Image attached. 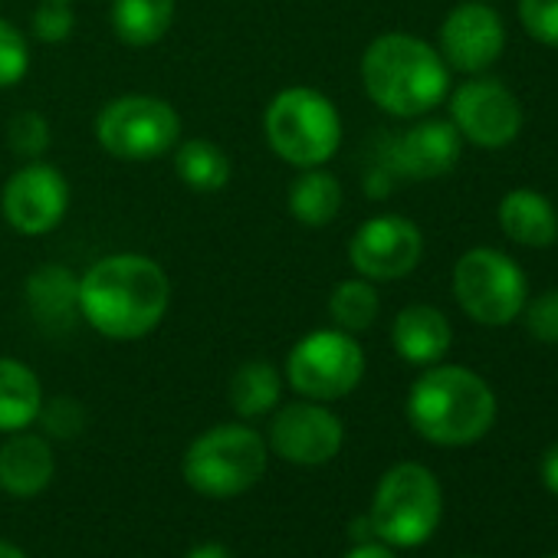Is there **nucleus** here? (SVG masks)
Instances as JSON below:
<instances>
[{"mask_svg": "<svg viewBox=\"0 0 558 558\" xmlns=\"http://www.w3.org/2000/svg\"><path fill=\"white\" fill-rule=\"evenodd\" d=\"M450 122L476 148H506L522 132V106L499 80H466L450 96Z\"/></svg>", "mask_w": 558, "mask_h": 558, "instance_id": "obj_12", "label": "nucleus"}, {"mask_svg": "<svg viewBox=\"0 0 558 558\" xmlns=\"http://www.w3.org/2000/svg\"><path fill=\"white\" fill-rule=\"evenodd\" d=\"M266 145L290 168H323L342 145V116L336 102L313 86L279 89L263 112Z\"/></svg>", "mask_w": 558, "mask_h": 558, "instance_id": "obj_4", "label": "nucleus"}, {"mask_svg": "<svg viewBox=\"0 0 558 558\" xmlns=\"http://www.w3.org/2000/svg\"><path fill=\"white\" fill-rule=\"evenodd\" d=\"M171 24H174V0H112L109 4L112 34L135 50L161 44Z\"/></svg>", "mask_w": 558, "mask_h": 558, "instance_id": "obj_22", "label": "nucleus"}, {"mask_svg": "<svg viewBox=\"0 0 558 558\" xmlns=\"http://www.w3.org/2000/svg\"><path fill=\"white\" fill-rule=\"evenodd\" d=\"M538 476L545 483V489L551 496H558V444H551L545 453H542V463H538Z\"/></svg>", "mask_w": 558, "mask_h": 558, "instance_id": "obj_32", "label": "nucleus"}, {"mask_svg": "<svg viewBox=\"0 0 558 558\" xmlns=\"http://www.w3.org/2000/svg\"><path fill=\"white\" fill-rule=\"evenodd\" d=\"M345 204L342 181L323 168H303L287 191V210L303 227H329Z\"/></svg>", "mask_w": 558, "mask_h": 558, "instance_id": "obj_20", "label": "nucleus"}, {"mask_svg": "<svg viewBox=\"0 0 558 558\" xmlns=\"http://www.w3.org/2000/svg\"><path fill=\"white\" fill-rule=\"evenodd\" d=\"M519 21L532 40L558 50V0H519Z\"/></svg>", "mask_w": 558, "mask_h": 558, "instance_id": "obj_30", "label": "nucleus"}, {"mask_svg": "<svg viewBox=\"0 0 558 558\" xmlns=\"http://www.w3.org/2000/svg\"><path fill=\"white\" fill-rule=\"evenodd\" d=\"M444 515V493L437 476L424 463H398L391 466L375 489L372 499V529L391 548H417L424 545Z\"/></svg>", "mask_w": 558, "mask_h": 558, "instance_id": "obj_6", "label": "nucleus"}, {"mask_svg": "<svg viewBox=\"0 0 558 558\" xmlns=\"http://www.w3.org/2000/svg\"><path fill=\"white\" fill-rule=\"evenodd\" d=\"M57 473V457L47 437L17 430L0 444V489L17 499L40 496Z\"/></svg>", "mask_w": 558, "mask_h": 558, "instance_id": "obj_16", "label": "nucleus"}, {"mask_svg": "<svg viewBox=\"0 0 558 558\" xmlns=\"http://www.w3.org/2000/svg\"><path fill=\"white\" fill-rule=\"evenodd\" d=\"M174 174L194 194H217L230 184V155L210 138H184L174 145Z\"/></svg>", "mask_w": 558, "mask_h": 558, "instance_id": "obj_23", "label": "nucleus"}, {"mask_svg": "<svg viewBox=\"0 0 558 558\" xmlns=\"http://www.w3.org/2000/svg\"><path fill=\"white\" fill-rule=\"evenodd\" d=\"M8 145L24 161H40L50 148V122L37 109H24L8 125Z\"/></svg>", "mask_w": 558, "mask_h": 558, "instance_id": "obj_26", "label": "nucleus"}, {"mask_svg": "<svg viewBox=\"0 0 558 558\" xmlns=\"http://www.w3.org/2000/svg\"><path fill=\"white\" fill-rule=\"evenodd\" d=\"M411 427L437 447H470L496 424V395L463 365H430L408 391Z\"/></svg>", "mask_w": 558, "mask_h": 558, "instance_id": "obj_3", "label": "nucleus"}, {"mask_svg": "<svg viewBox=\"0 0 558 558\" xmlns=\"http://www.w3.org/2000/svg\"><path fill=\"white\" fill-rule=\"evenodd\" d=\"M283 398V375L269 362H246L230 378V408L240 417H263Z\"/></svg>", "mask_w": 558, "mask_h": 558, "instance_id": "obj_24", "label": "nucleus"}, {"mask_svg": "<svg viewBox=\"0 0 558 558\" xmlns=\"http://www.w3.org/2000/svg\"><path fill=\"white\" fill-rule=\"evenodd\" d=\"M44 408V385L37 372L17 359H0V434L27 430Z\"/></svg>", "mask_w": 558, "mask_h": 558, "instance_id": "obj_21", "label": "nucleus"}, {"mask_svg": "<svg viewBox=\"0 0 558 558\" xmlns=\"http://www.w3.org/2000/svg\"><path fill=\"white\" fill-rule=\"evenodd\" d=\"M96 142L116 161H158L181 142V116L168 99L129 93L99 109Z\"/></svg>", "mask_w": 558, "mask_h": 558, "instance_id": "obj_7", "label": "nucleus"}, {"mask_svg": "<svg viewBox=\"0 0 558 558\" xmlns=\"http://www.w3.org/2000/svg\"><path fill=\"white\" fill-rule=\"evenodd\" d=\"M40 417H44V427L57 437H73L83 427V408L70 398H57L53 404H44Z\"/></svg>", "mask_w": 558, "mask_h": 558, "instance_id": "obj_31", "label": "nucleus"}, {"mask_svg": "<svg viewBox=\"0 0 558 558\" xmlns=\"http://www.w3.org/2000/svg\"><path fill=\"white\" fill-rule=\"evenodd\" d=\"M450 342H453V329L447 316L434 306L424 303L408 306L391 323V345L408 365H421V368L437 365L450 352Z\"/></svg>", "mask_w": 558, "mask_h": 558, "instance_id": "obj_17", "label": "nucleus"}, {"mask_svg": "<svg viewBox=\"0 0 558 558\" xmlns=\"http://www.w3.org/2000/svg\"><path fill=\"white\" fill-rule=\"evenodd\" d=\"M463 151V138L450 119H424L414 122L391 142L388 168L411 181H434L457 168Z\"/></svg>", "mask_w": 558, "mask_h": 558, "instance_id": "obj_15", "label": "nucleus"}, {"mask_svg": "<svg viewBox=\"0 0 558 558\" xmlns=\"http://www.w3.org/2000/svg\"><path fill=\"white\" fill-rule=\"evenodd\" d=\"M31 73V44L24 31L0 17V89H14Z\"/></svg>", "mask_w": 558, "mask_h": 558, "instance_id": "obj_27", "label": "nucleus"}, {"mask_svg": "<svg viewBox=\"0 0 558 558\" xmlns=\"http://www.w3.org/2000/svg\"><path fill=\"white\" fill-rule=\"evenodd\" d=\"M345 427L323 401H293L279 408L269 424V447L296 466H323L339 457Z\"/></svg>", "mask_w": 558, "mask_h": 558, "instance_id": "obj_13", "label": "nucleus"}, {"mask_svg": "<svg viewBox=\"0 0 558 558\" xmlns=\"http://www.w3.org/2000/svg\"><path fill=\"white\" fill-rule=\"evenodd\" d=\"M453 296L476 326L502 329L522 316L529 279L509 253L473 246L453 266Z\"/></svg>", "mask_w": 558, "mask_h": 558, "instance_id": "obj_8", "label": "nucleus"}, {"mask_svg": "<svg viewBox=\"0 0 558 558\" xmlns=\"http://www.w3.org/2000/svg\"><path fill=\"white\" fill-rule=\"evenodd\" d=\"M287 385L310 401H342L365 378V349L352 332L316 329L303 336L287 355Z\"/></svg>", "mask_w": 558, "mask_h": 558, "instance_id": "obj_9", "label": "nucleus"}, {"mask_svg": "<svg viewBox=\"0 0 558 558\" xmlns=\"http://www.w3.org/2000/svg\"><path fill=\"white\" fill-rule=\"evenodd\" d=\"M181 473L207 499H233L266 473V440L246 424H217L191 440Z\"/></svg>", "mask_w": 558, "mask_h": 558, "instance_id": "obj_5", "label": "nucleus"}, {"mask_svg": "<svg viewBox=\"0 0 558 558\" xmlns=\"http://www.w3.org/2000/svg\"><path fill=\"white\" fill-rule=\"evenodd\" d=\"M499 227L519 246H551L558 240V214L548 197L529 187H515L499 201Z\"/></svg>", "mask_w": 558, "mask_h": 558, "instance_id": "obj_19", "label": "nucleus"}, {"mask_svg": "<svg viewBox=\"0 0 558 558\" xmlns=\"http://www.w3.org/2000/svg\"><path fill=\"white\" fill-rule=\"evenodd\" d=\"M345 558H395V551H391V545H385L381 538L378 542H359Z\"/></svg>", "mask_w": 558, "mask_h": 558, "instance_id": "obj_33", "label": "nucleus"}, {"mask_svg": "<svg viewBox=\"0 0 558 558\" xmlns=\"http://www.w3.org/2000/svg\"><path fill=\"white\" fill-rule=\"evenodd\" d=\"M548 558H558V555H548Z\"/></svg>", "mask_w": 558, "mask_h": 558, "instance_id": "obj_38", "label": "nucleus"}, {"mask_svg": "<svg viewBox=\"0 0 558 558\" xmlns=\"http://www.w3.org/2000/svg\"><path fill=\"white\" fill-rule=\"evenodd\" d=\"M171 306V279L145 253H109L80 276V319L109 342L151 336Z\"/></svg>", "mask_w": 558, "mask_h": 558, "instance_id": "obj_1", "label": "nucleus"}, {"mask_svg": "<svg viewBox=\"0 0 558 558\" xmlns=\"http://www.w3.org/2000/svg\"><path fill=\"white\" fill-rule=\"evenodd\" d=\"M70 181L47 161H24L0 191V214L24 236H47L66 220Z\"/></svg>", "mask_w": 558, "mask_h": 558, "instance_id": "obj_11", "label": "nucleus"}, {"mask_svg": "<svg viewBox=\"0 0 558 558\" xmlns=\"http://www.w3.org/2000/svg\"><path fill=\"white\" fill-rule=\"evenodd\" d=\"M522 323L529 336L542 345H558V290H548L535 300H525Z\"/></svg>", "mask_w": 558, "mask_h": 558, "instance_id": "obj_29", "label": "nucleus"}, {"mask_svg": "<svg viewBox=\"0 0 558 558\" xmlns=\"http://www.w3.org/2000/svg\"><path fill=\"white\" fill-rule=\"evenodd\" d=\"M365 96L388 116L421 119L450 93V66L440 50L411 34H381L362 53Z\"/></svg>", "mask_w": 558, "mask_h": 558, "instance_id": "obj_2", "label": "nucleus"}, {"mask_svg": "<svg viewBox=\"0 0 558 558\" xmlns=\"http://www.w3.org/2000/svg\"><path fill=\"white\" fill-rule=\"evenodd\" d=\"M463 558H480V555H463Z\"/></svg>", "mask_w": 558, "mask_h": 558, "instance_id": "obj_36", "label": "nucleus"}, {"mask_svg": "<svg viewBox=\"0 0 558 558\" xmlns=\"http://www.w3.org/2000/svg\"><path fill=\"white\" fill-rule=\"evenodd\" d=\"M27 306L47 329H70L80 316V276L70 266L47 263L27 276Z\"/></svg>", "mask_w": 558, "mask_h": 558, "instance_id": "obj_18", "label": "nucleus"}, {"mask_svg": "<svg viewBox=\"0 0 558 558\" xmlns=\"http://www.w3.org/2000/svg\"><path fill=\"white\" fill-rule=\"evenodd\" d=\"M424 256V233L401 214L368 217L349 240V263L362 279L395 283L417 269Z\"/></svg>", "mask_w": 558, "mask_h": 558, "instance_id": "obj_10", "label": "nucleus"}, {"mask_svg": "<svg viewBox=\"0 0 558 558\" xmlns=\"http://www.w3.org/2000/svg\"><path fill=\"white\" fill-rule=\"evenodd\" d=\"M187 558H233V555H230V548L220 545V542H201V545H194V548L187 551Z\"/></svg>", "mask_w": 558, "mask_h": 558, "instance_id": "obj_34", "label": "nucleus"}, {"mask_svg": "<svg viewBox=\"0 0 558 558\" xmlns=\"http://www.w3.org/2000/svg\"><path fill=\"white\" fill-rule=\"evenodd\" d=\"M0 558H27L17 545H11V542H0Z\"/></svg>", "mask_w": 558, "mask_h": 558, "instance_id": "obj_35", "label": "nucleus"}, {"mask_svg": "<svg viewBox=\"0 0 558 558\" xmlns=\"http://www.w3.org/2000/svg\"><path fill=\"white\" fill-rule=\"evenodd\" d=\"M506 50V31L499 14L486 0H466L457 4L440 24V57L450 70L460 73H483L489 70Z\"/></svg>", "mask_w": 558, "mask_h": 558, "instance_id": "obj_14", "label": "nucleus"}, {"mask_svg": "<svg viewBox=\"0 0 558 558\" xmlns=\"http://www.w3.org/2000/svg\"><path fill=\"white\" fill-rule=\"evenodd\" d=\"M378 313H381V296H378L372 279L355 276V279H342V283H336V290L329 296V316H332L336 329L359 336V332L375 326Z\"/></svg>", "mask_w": 558, "mask_h": 558, "instance_id": "obj_25", "label": "nucleus"}, {"mask_svg": "<svg viewBox=\"0 0 558 558\" xmlns=\"http://www.w3.org/2000/svg\"><path fill=\"white\" fill-rule=\"evenodd\" d=\"M73 31H76V14L70 4H63V0H40V8L34 11L31 21V34L40 44H63L73 37Z\"/></svg>", "mask_w": 558, "mask_h": 558, "instance_id": "obj_28", "label": "nucleus"}, {"mask_svg": "<svg viewBox=\"0 0 558 558\" xmlns=\"http://www.w3.org/2000/svg\"><path fill=\"white\" fill-rule=\"evenodd\" d=\"M63 4H73V0H63Z\"/></svg>", "mask_w": 558, "mask_h": 558, "instance_id": "obj_37", "label": "nucleus"}]
</instances>
